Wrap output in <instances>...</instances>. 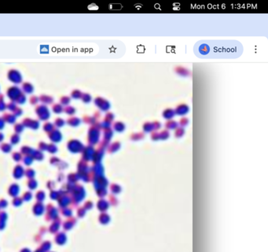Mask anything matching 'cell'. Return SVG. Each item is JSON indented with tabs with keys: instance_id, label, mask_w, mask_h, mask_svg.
Returning <instances> with one entry per match:
<instances>
[{
	"instance_id": "obj_2",
	"label": "cell",
	"mask_w": 268,
	"mask_h": 252,
	"mask_svg": "<svg viewBox=\"0 0 268 252\" xmlns=\"http://www.w3.org/2000/svg\"><path fill=\"white\" fill-rule=\"evenodd\" d=\"M177 110H179V113H180L181 111H183V110H184L185 112H187L188 110H189V108H188V106H186L185 104H182V105H180V106L178 107Z\"/></svg>"
},
{
	"instance_id": "obj_1",
	"label": "cell",
	"mask_w": 268,
	"mask_h": 252,
	"mask_svg": "<svg viewBox=\"0 0 268 252\" xmlns=\"http://www.w3.org/2000/svg\"><path fill=\"white\" fill-rule=\"evenodd\" d=\"M175 70L177 74L183 76H188L190 73L188 69L185 67H183V66H177Z\"/></svg>"
}]
</instances>
